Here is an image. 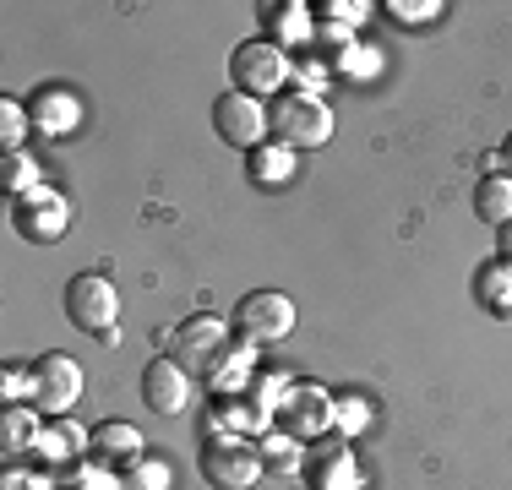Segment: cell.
<instances>
[{
  "label": "cell",
  "instance_id": "1",
  "mask_svg": "<svg viewBox=\"0 0 512 490\" xmlns=\"http://www.w3.org/2000/svg\"><path fill=\"white\" fill-rule=\"evenodd\" d=\"M246 354H251V343L240 333H229L224 322H213V316H191V322H180L175 338H169V360H175L191 382H213V387L240 382Z\"/></svg>",
  "mask_w": 512,
  "mask_h": 490
},
{
  "label": "cell",
  "instance_id": "2",
  "mask_svg": "<svg viewBox=\"0 0 512 490\" xmlns=\"http://www.w3.org/2000/svg\"><path fill=\"white\" fill-rule=\"evenodd\" d=\"M267 131H273L278 147H289V153H311V147L333 142V109H327L322 93L295 88L267 109Z\"/></svg>",
  "mask_w": 512,
  "mask_h": 490
},
{
  "label": "cell",
  "instance_id": "3",
  "mask_svg": "<svg viewBox=\"0 0 512 490\" xmlns=\"http://www.w3.org/2000/svg\"><path fill=\"white\" fill-rule=\"evenodd\" d=\"M262 469H267L262 452L246 436H235V431L202 436V480L213 490H251L262 480Z\"/></svg>",
  "mask_w": 512,
  "mask_h": 490
},
{
  "label": "cell",
  "instance_id": "4",
  "mask_svg": "<svg viewBox=\"0 0 512 490\" xmlns=\"http://www.w3.org/2000/svg\"><path fill=\"white\" fill-rule=\"evenodd\" d=\"M77 398H82V371L71 354H39L28 365V403L44 420H66Z\"/></svg>",
  "mask_w": 512,
  "mask_h": 490
},
{
  "label": "cell",
  "instance_id": "5",
  "mask_svg": "<svg viewBox=\"0 0 512 490\" xmlns=\"http://www.w3.org/2000/svg\"><path fill=\"white\" fill-rule=\"evenodd\" d=\"M66 316L93 338H115L120 327V294L104 273H77L66 284Z\"/></svg>",
  "mask_w": 512,
  "mask_h": 490
},
{
  "label": "cell",
  "instance_id": "6",
  "mask_svg": "<svg viewBox=\"0 0 512 490\" xmlns=\"http://www.w3.org/2000/svg\"><path fill=\"white\" fill-rule=\"evenodd\" d=\"M229 77H235V93H251V98H267L289 82V55L284 44L273 39H246L229 55Z\"/></svg>",
  "mask_w": 512,
  "mask_h": 490
},
{
  "label": "cell",
  "instance_id": "7",
  "mask_svg": "<svg viewBox=\"0 0 512 490\" xmlns=\"http://www.w3.org/2000/svg\"><path fill=\"white\" fill-rule=\"evenodd\" d=\"M235 333L246 343H278L295 333V300L278 289H251L246 300L235 305Z\"/></svg>",
  "mask_w": 512,
  "mask_h": 490
},
{
  "label": "cell",
  "instance_id": "8",
  "mask_svg": "<svg viewBox=\"0 0 512 490\" xmlns=\"http://www.w3.org/2000/svg\"><path fill=\"white\" fill-rule=\"evenodd\" d=\"M213 131H218V142H229V147H240V153H256L267 137V109H262V98H251V93H224V98H213Z\"/></svg>",
  "mask_w": 512,
  "mask_h": 490
},
{
  "label": "cell",
  "instance_id": "9",
  "mask_svg": "<svg viewBox=\"0 0 512 490\" xmlns=\"http://www.w3.org/2000/svg\"><path fill=\"white\" fill-rule=\"evenodd\" d=\"M333 392L316 387V382H300V387H284V398H278V425H284L295 441L306 436H322L327 425H333Z\"/></svg>",
  "mask_w": 512,
  "mask_h": 490
},
{
  "label": "cell",
  "instance_id": "10",
  "mask_svg": "<svg viewBox=\"0 0 512 490\" xmlns=\"http://www.w3.org/2000/svg\"><path fill=\"white\" fill-rule=\"evenodd\" d=\"M142 403H148L153 414H180L191 403V376L180 371L175 360H148V371H142Z\"/></svg>",
  "mask_w": 512,
  "mask_h": 490
},
{
  "label": "cell",
  "instance_id": "11",
  "mask_svg": "<svg viewBox=\"0 0 512 490\" xmlns=\"http://www.w3.org/2000/svg\"><path fill=\"white\" fill-rule=\"evenodd\" d=\"M306 485L311 490H355V452L344 447V441H322V447H311L306 452Z\"/></svg>",
  "mask_w": 512,
  "mask_h": 490
},
{
  "label": "cell",
  "instance_id": "12",
  "mask_svg": "<svg viewBox=\"0 0 512 490\" xmlns=\"http://www.w3.org/2000/svg\"><path fill=\"white\" fill-rule=\"evenodd\" d=\"M17 229L28 240H60L66 235V196H55V191H33V196H22L17 202Z\"/></svg>",
  "mask_w": 512,
  "mask_h": 490
},
{
  "label": "cell",
  "instance_id": "13",
  "mask_svg": "<svg viewBox=\"0 0 512 490\" xmlns=\"http://www.w3.org/2000/svg\"><path fill=\"white\" fill-rule=\"evenodd\" d=\"M93 458L104 463V469H131V463L142 458V431L126 420H104L99 431H93Z\"/></svg>",
  "mask_w": 512,
  "mask_h": 490
},
{
  "label": "cell",
  "instance_id": "14",
  "mask_svg": "<svg viewBox=\"0 0 512 490\" xmlns=\"http://www.w3.org/2000/svg\"><path fill=\"white\" fill-rule=\"evenodd\" d=\"M474 300H480L491 316H502V322H512V267L502 262V256L480 267V278H474Z\"/></svg>",
  "mask_w": 512,
  "mask_h": 490
},
{
  "label": "cell",
  "instance_id": "15",
  "mask_svg": "<svg viewBox=\"0 0 512 490\" xmlns=\"http://www.w3.org/2000/svg\"><path fill=\"white\" fill-rule=\"evenodd\" d=\"M474 218H485V224H512V180L507 175H485L480 186H474Z\"/></svg>",
  "mask_w": 512,
  "mask_h": 490
},
{
  "label": "cell",
  "instance_id": "16",
  "mask_svg": "<svg viewBox=\"0 0 512 490\" xmlns=\"http://www.w3.org/2000/svg\"><path fill=\"white\" fill-rule=\"evenodd\" d=\"M39 441V409L33 403H6V420H0V447L22 452Z\"/></svg>",
  "mask_w": 512,
  "mask_h": 490
},
{
  "label": "cell",
  "instance_id": "17",
  "mask_svg": "<svg viewBox=\"0 0 512 490\" xmlns=\"http://www.w3.org/2000/svg\"><path fill=\"white\" fill-rule=\"evenodd\" d=\"M77 115H82V109H77V98H71V93H39V98H33V126H44L50 137L71 131V126H77Z\"/></svg>",
  "mask_w": 512,
  "mask_h": 490
},
{
  "label": "cell",
  "instance_id": "18",
  "mask_svg": "<svg viewBox=\"0 0 512 490\" xmlns=\"http://www.w3.org/2000/svg\"><path fill=\"white\" fill-rule=\"evenodd\" d=\"M39 458H50V463H60V458H77V452H88L93 447V431H82V425H71V420H60L55 431H44L39 441Z\"/></svg>",
  "mask_w": 512,
  "mask_h": 490
},
{
  "label": "cell",
  "instance_id": "19",
  "mask_svg": "<svg viewBox=\"0 0 512 490\" xmlns=\"http://www.w3.org/2000/svg\"><path fill=\"white\" fill-rule=\"evenodd\" d=\"M289 175H295V153H289V147L262 142L251 153V180H256V186H284Z\"/></svg>",
  "mask_w": 512,
  "mask_h": 490
},
{
  "label": "cell",
  "instance_id": "20",
  "mask_svg": "<svg viewBox=\"0 0 512 490\" xmlns=\"http://www.w3.org/2000/svg\"><path fill=\"white\" fill-rule=\"evenodd\" d=\"M0 186L17 196V202H22V196H33V191H39V164H33L28 153H6V158H0Z\"/></svg>",
  "mask_w": 512,
  "mask_h": 490
},
{
  "label": "cell",
  "instance_id": "21",
  "mask_svg": "<svg viewBox=\"0 0 512 490\" xmlns=\"http://www.w3.org/2000/svg\"><path fill=\"white\" fill-rule=\"evenodd\" d=\"M256 452H262V463H267V469H278V474H284V469H295V463H306V458H300V447H295V436H289V431H273V436H262V441H256Z\"/></svg>",
  "mask_w": 512,
  "mask_h": 490
},
{
  "label": "cell",
  "instance_id": "22",
  "mask_svg": "<svg viewBox=\"0 0 512 490\" xmlns=\"http://www.w3.org/2000/svg\"><path fill=\"white\" fill-rule=\"evenodd\" d=\"M169 485H175V469L158 458H137L126 469V490H169Z\"/></svg>",
  "mask_w": 512,
  "mask_h": 490
},
{
  "label": "cell",
  "instance_id": "23",
  "mask_svg": "<svg viewBox=\"0 0 512 490\" xmlns=\"http://www.w3.org/2000/svg\"><path fill=\"white\" fill-rule=\"evenodd\" d=\"M0 137H6V153H22V137H28V109L17 98L0 104Z\"/></svg>",
  "mask_w": 512,
  "mask_h": 490
},
{
  "label": "cell",
  "instance_id": "24",
  "mask_svg": "<svg viewBox=\"0 0 512 490\" xmlns=\"http://www.w3.org/2000/svg\"><path fill=\"white\" fill-rule=\"evenodd\" d=\"M382 11H393L404 28H420V22H436V17H442V0H387Z\"/></svg>",
  "mask_w": 512,
  "mask_h": 490
},
{
  "label": "cell",
  "instance_id": "25",
  "mask_svg": "<svg viewBox=\"0 0 512 490\" xmlns=\"http://www.w3.org/2000/svg\"><path fill=\"white\" fill-rule=\"evenodd\" d=\"M316 11H322L327 22H344V28H355V22H360L371 6H360V0H327V6H316Z\"/></svg>",
  "mask_w": 512,
  "mask_h": 490
},
{
  "label": "cell",
  "instance_id": "26",
  "mask_svg": "<svg viewBox=\"0 0 512 490\" xmlns=\"http://www.w3.org/2000/svg\"><path fill=\"white\" fill-rule=\"evenodd\" d=\"M267 22L284 33H306V6H267Z\"/></svg>",
  "mask_w": 512,
  "mask_h": 490
},
{
  "label": "cell",
  "instance_id": "27",
  "mask_svg": "<svg viewBox=\"0 0 512 490\" xmlns=\"http://www.w3.org/2000/svg\"><path fill=\"white\" fill-rule=\"evenodd\" d=\"M333 420H344V431H360V425H365V398H338L333 403Z\"/></svg>",
  "mask_w": 512,
  "mask_h": 490
},
{
  "label": "cell",
  "instance_id": "28",
  "mask_svg": "<svg viewBox=\"0 0 512 490\" xmlns=\"http://www.w3.org/2000/svg\"><path fill=\"white\" fill-rule=\"evenodd\" d=\"M0 387H6V403H17V392H28V376H22L17 365H6V382Z\"/></svg>",
  "mask_w": 512,
  "mask_h": 490
},
{
  "label": "cell",
  "instance_id": "29",
  "mask_svg": "<svg viewBox=\"0 0 512 490\" xmlns=\"http://www.w3.org/2000/svg\"><path fill=\"white\" fill-rule=\"evenodd\" d=\"M496 256H502V262L512 267V224H502V229H496Z\"/></svg>",
  "mask_w": 512,
  "mask_h": 490
},
{
  "label": "cell",
  "instance_id": "30",
  "mask_svg": "<svg viewBox=\"0 0 512 490\" xmlns=\"http://www.w3.org/2000/svg\"><path fill=\"white\" fill-rule=\"evenodd\" d=\"M6 485H11V490H44L39 480H17V474H11V480H6Z\"/></svg>",
  "mask_w": 512,
  "mask_h": 490
},
{
  "label": "cell",
  "instance_id": "31",
  "mask_svg": "<svg viewBox=\"0 0 512 490\" xmlns=\"http://www.w3.org/2000/svg\"><path fill=\"white\" fill-rule=\"evenodd\" d=\"M502 169H507V180H512V137L502 142Z\"/></svg>",
  "mask_w": 512,
  "mask_h": 490
}]
</instances>
